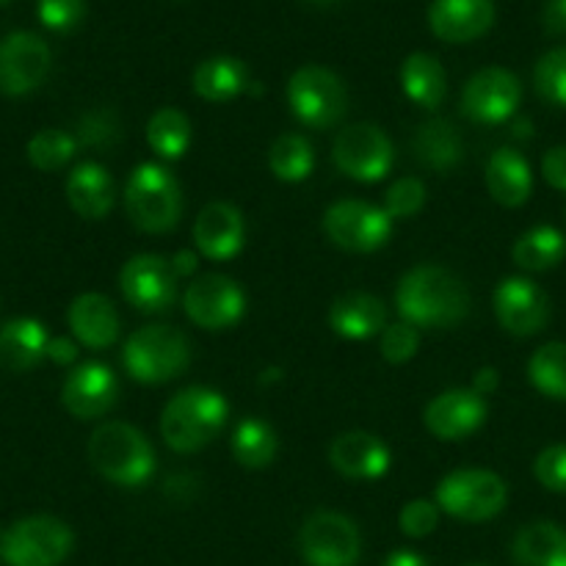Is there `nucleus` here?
Returning <instances> with one entry per match:
<instances>
[{
    "mask_svg": "<svg viewBox=\"0 0 566 566\" xmlns=\"http://www.w3.org/2000/svg\"><path fill=\"white\" fill-rule=\"evenodd\" d=\"M182 307L199 329H232L247 313V293L235 280L224 274H205L188 285Z\"/></svg>",
    "mask_w": 566,
    "mask_h": 566,
    "instance_id": "13",
    "label": "nucleus"
},
{
    "mask_svg": "<svg viewBox=\"0 0 566 566\" xmlns=\"http://www.w3.org/2000/svg\"><path fill=\"white\" fill-rule=\"evenodd\" d=\"M191 86L193 94L208 99V103H230L238 94L247 92L252 83H249V70L241 59L210 55L193 70Z\"/></svg>",
    "mask_w": 566,
    "mask_h": 566,
    "instance_id": "27",
    "label": "nucleus"
},
{
    "mask_svg": "<svg viewBox=\"0 0 566 566\" xmlns=\"http://www.w3.org/2000/svg\"><path fill=\"white\" fill-rule=\"evenodd\" d=\"M125 210L142 232L164 235L182 219L180 182L160 164L136 166L125 182Z\"/></svg>",
    "mask_w": 566,
    "mask_h": 566,
    "instance_id": "4",
    "label": "nucleus"
},
{
    "mask_svg": "<svg viewBox=\"0 0 566 566\" xmlns=\"http://www.w3.org/2000/svg\"><path fill=\"white\" fill-rule=\"evenodd\" d=\"M122 363L130 379L142 385H166L188 370L191 343L175 326H142L127 337Z\"/></svg>",
    "mask_w": 566,
    "mask_h": 566,
    "instance_id": "5",
    "label": "nucleus"
},
{
    "mask_svg": "<svg viewBox=\"0 0 566 566\" xmlns=\"http://www.w3.org/2000/svg\"><path fill=\"white\" fill-rule=\"evenodd\" d=\"M486 191L503 208H520L531 199L534 191V171L531 164L512 147L495 149L486 160Z\"/></svg>",
    "mask_w": 566,
    "mask_h": 566,
    "instance_id": "23",
    "label": "nucleus"
},
{
    "mask_svg": "<svg viewBox=\"0 0 566 566\" xmlns=\"http://www.w3.org/2000/svg\"><path fill=\"white\" fill-rule=\"evenodd\" d=\"M509 486L492 470H457L437 484L434 503L462 523H486L506 509Z\"/></svg>",
    "mask_w": 566,
    "mask_h": 566,
    "instance_id": "6",
    "label": "nucleus"
},
{
    "mask_svg": "<svg viewBox=\"0 0 566 566\" xmlns=\"http://www.w3.org/2000/svg\"><path fill=\"white\" fill-rule=\"evenodd\" d=\"M119 398L116 374L103 363H83L72 370L61 387V403L77 420L103 418Z\"/></svg>",
    "mask_w": 566,
    "mask_h": 566,
    "instance_id": "18",
    "label": "nucleus"
},
{
    "mask_svg": "<svg viewBox=\"0 0 566 566\" xmlns=\"http://www.w3.org/2000/svg\"><path fill=\"white\" fill-rule=\"evenodd\" d=\"M512 258L520 269L534 271V274L556 269V265L566 258L564 232L547 224L534 227V230L523 232V235L517 238V243H514L512 249Z\"/></svg>",
    "mask_w": 566,
    "mask_h": 566,
    "instance_id": "31",
    "label": "nucleus"
},
{
    "mask_svg": "<svg viewBox=\"0 0 566 566\" xmlns=\"http://www.w3.org/2000/svg\"><path fill=\"white\" fill-rule=\"evenodd\" d=\"M191 119L180 108L155 111L147 122V144L164 160H180L191 147Z\"/></svg>",
    "mask_w": 566,
    "mask_h": 566,
    "instance_id": "33",
    "label": "nucleus"
},
{
    "mask_svg": "<svg viewBox=\"0 0 566 566\" xmlns=\"http://www.w3.org/2000/svg\"><path fill=\"white\" fill-rule=\"evenodd\" d=\"M66 202L81 219H105L114 208V180H111L108 169L94 160L75 166L66 177Z\"/></svg>",
    "mask_w": 566,
    "mask_h": 566,
    "instance_id": "25",
    "label": "nucleus"
},
{
    "mask_svg": "<svg viewBox=\"0 0 566 566\" xmlns=\"http://www.w3.org/2000/svg\"><path fill=\"white\" fill-rule=\"evenodd\" d=\"M534 86L545 103L566 108V48L551 50L536 61Z\"/></svg>",
    "mask_w": 566,
    "mask_h": 566,
    "instance_id": "37",
    "label": "nucleus"
},
{
    "mask_svg": "<svg viewBox=\"0 0 566 566\" xmlns=\"http://www.w3.org/2000/svg\"><path fill=\"white\" fill-rule=\"evenodd\" d=\"M497 385H501V376H497V370L495 368H481L479 374H475V379H473V390L479 392V396H492V392L497 390Z\"/></svg>",
    "mask_w": 566,
    "mask_h": 566,
    "instance_id": "47",
    "label": "nucleus"
},
{
    "mask_svg": "<svg viewBox=\"0 0 566 566\" xmlns=\"http://www.w3.org/2000/svg\"><path fill=\"white\" fill-rule=\"evenodd\" d=\"M332 158H335L337 169L352 180L379 182L390 175L396 149H392L390 136L379 125L357 122V125L337 133Z\"/></svg>",
    "mask_w": 566,
    "mask_h": 566,
    "instance_id": "11",
    "label": "nucleus"
},
{
    "mask_svg": "<svg viewBox=\"0 0 566 566\" xmlns=\"http://www.w3.org/2000/svg\"><path fill=\"white\" fill-rule=\"evenodd\" d=\"M486 415L490 407L484 396H479L473 387H453L426 407L423 423L437 440L457 442L475 434L486 423Z\"/></svg>",
    "mask_w": 566,
    "mask_h": 566,
    "instance_id": "17",
    "label": "nucleus"
},
{
    "mask_svg": "<svg viewBox=\"0 0 566 566\" xmlns=\"http://www.w3.org/2000/svg\"><path fill=\"white\" fill-rule=\"evenodd\" d=\"M75 536L61 520L25 517L0 536V558L9 566H59L72 553Z\"/></svg>",
    "mask_w": 566,
    "mask_h": 566,
    "instance_id": "8",
    "label": "nucleus"
},
{
    "mask_svg": "<svg viewBox=\"0 0 566 566\" xmlns=\"http://www.w3.org/2000/svg\"><path fill=\"white\" fill-rule=\"evenodd\" d=\"M77 138H81V144L94 149L114 147L119 142V119L108 108L88 111L81 119V125H77Z\"/></svg>",
    "mask_w": 566,
    "mask_h": 566,
    "instance_id": "39",
    "label": "nucleus"
},
{
    "mask_svg": "<svg viewBox=\"0 0 566 566\" xmlns=\"http://www.w3.org/2000/svg\"><path fill=\"white\" fill-rule=\"evenodd\" d=\"M171 269H175L177 276H191L193 271H197V254L182 249V252H177L175 258H171Z\"/></svg>",
    "mask_w": 566,
    "mask_h": 566,
    "instance_id": "48",
    "label": "nucleus"
},
{
    "mask_svg": "<svg viewBox=\"0 0 566 566\" xmlns=\"http://www.w3.org/2000/svg\"><path fill=\"white\" fill-rule=\"evenodd\" d=\"M177 280L169 258L136 254L119 271L122 296L138 313H166L177 302Z\"/></svg>",
    "mask_w": 566,
    "mask_h": 566,
    "instance_id": "14",
    "label": "nucleus"
},
{
    "mask_svg": "<svg viewBox=\"0 0 566 566\" xmlns=\"http://www.w3.org/2000/svg\"><path fill=\"white\" fill-rule=\"evenodd\" d=\"M523 103V83L512 70L486 66L462 88V114L475 125H503Z\"/></svg>",
    "mask_w": 566,
    "mask_h": 566,
    "instance_id": "12",
    "label": "nucleus"
},
{
    "mask_svg": "<svg viewBox=\"0 0 566 566\" xmlns=\"http://www.w3.org/2000/svg\"><path fill=\"white\" fill-rule=\"evenodd\" d=\"M230 418V403L210 387H186L160 412V437L175 453L208 448Z\"/></svg>",
    "mask_w": 566,
    "mask_h": 566,
    "instance_id": "2",
    "label": "nucleus"
},
{
    "mask_svg": "<svg viewBox=\"0 0 566 566\" xmlns=\"http://www.w3.org/2000/svg\"><path fill=\"white\" fill-rule=\"evenodd\" d=\"M77 153V142L64 130H39L36 136L28 142V160L36 166L39 171H59L61 166L70 164Z\"/></svg>",
    "mask_w": 566,
    "mask_h": 566,
    "instance_id": "36",
    "label": "nucleus"
},
{
    "mask_svg": "<svg viewBox=\"0 0 566 566\" xmlns=\"http://www.w3.org/2000/svg\"><path fill=\"white\" fill-rule=\"evenodd\" d=\"M385 566H431L429 562H426L420 553H412V551H396L387 556Z\"/></svg>",
    "mask_w": 566,
    "mask_h": 566,
    "instance_id": "49",
    "label": "nucleus"
},
{
    "mask_svg": "<svg viewBox=\"0 0 566 566\" xmlns=\"http://www.w3.org/2000/svg\"><path fill=\"white\" fill-rule=\"evenodd\" d=\"M542 177L547 180V186H553L556 191H566V147H553L547 149L545 158H542Z\"/></svg>",
    "mask_w": 566,
    "mask_h": 566,
    "instance_id": "44",
    "label": "nucleus"
},
{
    "mask_svg": "<svg viewBox=\"0 0 566 566\" xmlns=\"http://www.w3.org/2000/svg\"><path fill=\"white\" fill-rule=\"evenodd\" d=\"M429 25L442 42H473L495 25V0H431Z\"/></svg>",
    "mask_w": 566,
    "mask_h": 566,
    "instance_id": "20",
    "label": "nucleus"
},
{
    "mask_svg": "<svg viewBox=\"0 0 566 566\" xmlns=\"http://www.w3.org/2000/svg\"><path fill=\"white\" fill-rule=\"evenodd\" d=\"M50 337L36 318H14L0 329V368L25 374L48 357Z\"/></svg>",
    "mask_w": 566,
    "mask_h": 566,
    "instance_id": "26",
    "label": "nucleus"
},
{
    "mask_svg": "<svg viewBox=\"0 0 566 566\" xmlns=\"http://www.w3.org/2000/svg\"><path fill=\"white\" fill-rule=\"evenodd\" d=\"M53 66L48 42L31 31H14L0 42V92L9 97L31 94Z\"/></svg>",
    "mask_w": 566,
    "mask_h": 566,
    "instance_id": "15",
    "label": "nucleus"
},
{
    "mask_svg": "<svg viewBox=\"0 0 566 566\" xmlns=\"http://www.w3.org/2000/svg\"><path fill=\"white\" fill-rule=\"evenodd\" d=\"M542 25L551 36H566V0H547L542 11Z\"/></svg>",
    "mask_w": 566,
    "mask_h": 566,
    "instance_id": "45",
    "label": "nucleus"
},
{
    "mask_svg": "<svg viewBox=\"0 0 566 566\" xmlns=\"http://www.w3.org/2000/svg\"><path fill=\"white\" fill-rule=\"evenodd\" d=\"M48 357L55 365H72L77 359V343H72L70 337H53L48 346Z\"/></svg>",
    "mask_w": 566,
    "mask_h": 566,
    "instance_id": "46",
    "label": "nucleus"
},
{
    "mask_svg": "<svg viewBox=\"0 0 566 566\" xmlns=\"http://www.w3.org/2000/svg\"><path fill=\"white\" fill-rule=\"evenodd\" d=\"M280 453L276 431L260 418H243L232 431V457L249 470H263Z\"/></svg>",
    "mask_w": 566,
    "mask_h": 566,
    "instance_id": "32",
    "label": "nucleus"
},
{
    "mask_svg": "<svg viewBox=\"0 0 566 566\" xmlns=\"http://www.w3.org/2000/svg\"><path fill=\"white\" fill-rule=\"evenodd\" d=\"M310 3H337V0H310Z\"/></svg>",
    "mask_w": 566,
    "mask_h": 566,
    "instance_id": "50",
    "label": "nucleus"
},
{
    "mask_svg": "<svg viewBox=\"0 0 566 566\" xmlns=\"http://www.w3.org/2000/svg\"><path fill=\"white\" fill-rule=\"evenodd\" d=\"M426 205V186L418 177H401L392 182L385 193V210L392 221L412 219L423 210Z\"/></svg>",
    "mask_w": 566,
    "mask_h": 566,
    "instance_id": "38",
    "label": "nucleus"
},
{
    "mask_svg": "<svg viewBox=\"0 0 566 566\" xmlns=\"http://www.w3.org/2000/svg\"><path fill=\"white\" fill-rule=\"evenodd\" d=\"M534 475L545 490L566 495V446H551L536 457Z\"/></svg>",
    "mask_w": 566,
    "mask_h": 566,
    "instance_id": "43",
    "label": "nucleus"
},
{
    "mask_svg": "<svg viewBox=\"0 0 566 566\" xmlns=\"http://www.w3.org/2000/svg\"><path fill=\"white\" fill-rule=\"evenodd\" d=\"M269 166L276 180L304 182L315 169V149L298 133H282L269 149Z\"/></svg>",
    "mask_w": 566,
    "mask_h": 566,
    "instance_id": "34",
    "label": "nucleus"
},
{
    "mask_svg": "<svg viewBox=\"0 0 566 566\" xmlns=\"http://www.w3.org/2000/svg\"><path fill=\"white\" fill-rule=\"evenodd\" d=\"M329 326L343 340H370L387 329V307L370 293H346L329 307Z\"/></svg>",
    "mask_w": 566,
    "mask_h": 566,
    "instance_id": "24",
    "label": "nucleus"
},
{
    "mask_svg": "<svg viewBox=\"0 0 566 566\" xmlns=\"http://www.w3.org/2000/svg\"><path fill=\"white\" fill-rule=\"evenodd\" d=\"M324 232L346 252H379L392 235V219L379 205L363 199H340L324 213Z\"/></svg>",
    "mask_w": 566,
    "mask_h": 566,
    "instance_id": "10",
    "label": "nucleus"
},
{
    "mask_svg": "<svg viewBox=\"0 0 566 566\" xmlns=\"http://www.w3.org/2000/svg\"><path fill=\"white\" fill-rule=\"evenodd\" d=\"M401 86L403 94L412 99L418 108L434 111L440 108L448 92V77L440 61L431 53H412L401 64Z\"/></svg>",
    "mask_w": 566,
    "mask_h": 566,
    "instance_id": "30",
    "label": "nucleus"
},
{
    "mask_svg": "<svg viewBox=\"0 0 566 566\" xmlns=\"http://www.w3.org/2000/svg\"><path fill=\"white\" fill-rule=\"evenodd\" d=\"M66 321H70V329L75 335V340L81 346L94 348V352L114 346L122 329V321L114 302L108 296H103V293H83V296H77L70 304Z\"/></svg>",
    "mask_w": 566,
    "mask_h": 566,
    "instance_id": "22",
    "label": "nucleus"
},
{
    "mask_svg": "<svg viewBox=\"0 0 566 566\" xmlns=\"http://www.w3.org/2000/svg\"><path fill=\"white\" fill-rule=\"evenodd\" d=\"M528 379L553 401H566V343H545L528 363Z\"/></svg>",
    "mask_w": 566,
    "mask_h": 566,
    "instance_id": "35",
    "label": "nucleus"
},
{
    "mask_svg": "<svg viewBox=\"0 0 566 566\" xmlns=\"http://www.w3.org/2000/svg\"><path fill=\"white\" fill-rule=\"evenodd\" d=\"M0 3H3V0H0Z\"/></svg>",
    "mask_w": 566,
    "mask_h": 566,
    "instance_id": "51",
    "label": "nucleus"
},
{
    "mask_svg": "<svg viewBox=\"0 0 566 566\" xmlns=\"http://www.w3.org/2000/svg\"><path fill=\"white\" fill-rule=\"evenodd\" d=\"M420 348V332L415 329L407 321H398V324H390L385 332H381L379 352L381 357L390 365H403L418 354Z\"/></svg>",
    "mask_w": 566,
    "mask_h": 566,
    "instance_id": "40",
    "label": "nucleus"
},
{
    "mask_svg": "<svg viewBox=\"0 0 566 566\" xmlns=\"http://www.w3.org/2000/svg\"><path fill=\"white\" fill-rule=\"evenodd\" d=\"M415 158L431 171H451L462 160V138L453 122L429 119L415 130Z\"/></svg>",
    "mask_w": 566,
    "mask_h": 566,
    "instance_id": "29",
    "label": "nucleus"
},
{
    "mask_svg": "<svg viewBox=\"0 0 566 566\" xmlns=\"http://www.w3.org/2000/svg\"><path fill=\"white\" fill-rule=\"evenodd\" d=\"M398 525H401V531L409 539H426L440 525V506L431 501H423V497L420 501H409L401 509V514H398Z\"/></svg>",
    "mask_w": 566,
    "mask_h": 566,
    "instance_id": "42",
    "label": "nucleus"
},
{
    "mask_svg": "<svg viewBox=\"0 0 566 566\" xmlns=\"http://www.w3.org/2000/svg\"><path fill=\"white\" fill-rule=\"evenodd\" d=\"M298 553L307 566H357L363 536L346 514L315 512L298 531Z\"/></svg>",
    "mask_w": 566,
    "mask_h": 566,
    "instance_id": "9",
    "label": "nucleus"
},
{
    "mask_svg": "<svg viewBox=\"0 0 566 566\" xmlns=\"http://www.w3.org/2000/svg\"><path fill=\"white\" fill-rule=\"evenodd\" d=\"M396 307L415 329H453L470 315L468 285L442 265H418L396 287Z\"/></svg>",
    "mask_w": 566,
    "mask_h": 566,
    "instance_id": "1",
    "label": "nucleus"
},
{
    "mask_svg": "<svg viewBox=\"0 0 566 566\" xmlns=\"http://www.w3.org/2000/svg\"><path fill=\"white\" fill-rule=\"evenodd\" d=\"M243 241H247V221L235 205L210 202L199 210L193 221V243L202 258L227 263L241 254Z\"/></svg>",
    "mask_w": 566,
    "mask_h": 566,
    "instance_id": "19",
    "label": "nucleus"
},
{
    "mask_svg": "<svg viewBox=\"0 0 566 566\" xmlns=\"http://www.w3.org/2000/svg\"><path fill=\"white\" fill-rule=\"evenodd\" d=\"M86 453L105 481L127 490H138L155 473V451L149 440L136 426L122 420H108L94 429Z\"/></svg>",
    "mask_w": 566,
    "mask_h": 566,
    "instance_id": "3",
    "label": "nucleus"
},
{
    "mask_svg": "<svg viewBox=\"0 0 566 566\" xmlns=\"http://www.w3.org/2000/svg\"><path fill=\"white\" fill-rule=\"evenodd\" d=\"M329 464L352 481H376L387 475L392 453L385 442L368 431H346L329 446Z\"/></svg>",
    "mask_w": 566,
    "mask_h": 566,
    "instance_id": "21",
    "label": "nucleus"
},
{
    "mask_svg": "<svg viewBox=\"0 0 566 566\" xmlns=\"http://www.w3.org/2000/svg\"><path fill=\"white\" fill-rule=\"evenodd\" d=\"M512 562L514 566H566V531L547 520L523 525L512 542Z\"/></svg>",
    "mask_w": 566,
    "mask_h": 566,
    "instance_id": "28",
    "label": "nucleus"
},
{
    "mask_svg": "<svg viewBox=\"0 0 566 566\" xmlns=\"http://www.w3.org/2000/svg\"><path fill=\"white\" fill-rule=\"evenodd\" d=\"M287 105L304 127L313 130L335 127L348 108L346 83L326 66L307 64L293 72L287 81Z\"/></svg>",
    "mask_w": 566,
    "mask_h": 566,
    "instance_id": "7",
    "label": "nucleus"
},
{
    "mask_svg": "<svg viewBox=\"0 0 566 566\" xmlns=\"http://www.w3.org/2000/svg\"><path fill=\"white\" fill-rule=\"evenodd\" d=\"M495 315L514 337H534L551 321V296L528 276H509L495 291Z\"/></svg>",
    "mask_w": 566,
    "mask_h": 566,
    "instance_id": "16",
    "label": "nucleus"
},
{
    "mask_svg": "<svg viewBox=\"0 0 566 566\" xmlns=\"http://www.w3.org/2000/svg\"><path fill=\"white\" fill-rule=\"evenodd\" d=\"M39 22L55 33H66L77 28L86 17V0H39Z\"/></svg>",
    "mask_w": 566,
    "mask_h": 566,
    "instance_id": "41",
    "label": "nucleus"
}]
</instances>
